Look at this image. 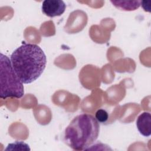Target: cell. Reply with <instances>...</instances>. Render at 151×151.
Here are the masks:
<instances>
[{
	"instance_id": "cell-1",
	"label": "cell",
	"mask_w": 151,
	"mask_h": 151,
	"mask_svg": "<svg viewBox=\"0 0 151 151\" xmlns=\"http://www.w3.org/2000/svg\"><path fill=\"white\" fill-rule=\"evenodd\" d=\"M12 66L24 84H30L43 73L47 58L43 50L37 45L24 43L11 55Z\"/></svg>"
},
{
	"instance_id": "cell-2",
	"label": "cell",
	"mask_w": 151,
	"mask_h": 151,
	"mask_svg": "<svg viewBox=\"0 0 151 151\" xmlns=\"http://www.w3.org/2000/svg\"><path fill=\"white\" fill-rule=\"evenodd\" d=\"M100 126L96 119L90 114L76 116L65 129L64 140L75 150H88L97 140Z\"/></svg>"
},
{
	"instance_id": "cell-3",
	"label": "cell",
	"mask_w": 151,
	"mask_h": 151,
	"mask_svg": "<svg viewBox=\"0 0 151 151\" xmlns=\"http://www.w3.org/2000/svg\"><path fill=\"white\" fill-rule=\"evenodd\" d=\"M24 94L23 83L16 74L11 60L5 55H0V97L21 98Z\"/></svg>"
},
{
	"instance_id": "cell-4",
	"label": "cell",
	"mask_w": 151,
	"mask_h": 151,
	"mask_svg": "<svg viewBox=\"0 0 151 151\" xmlns=\"http://www.w3.org/2000/svg\"><path fill=\"white\" fill-rule=\"evenodd\" d=\"M42 11L49 17L61 15L65 10L66 5L61 0H45L42 4Z\"/></svg>"
},
{
	"instance_id": "cell-5",
	"label": "cell",
	"mask_w": 151,
	"mask_h": 151,
	"mask_svg": "<svg viewBox=\"0 0 151 151\" xmlns=\"http://www.w3.org/2000/svg\"><path fill=\"white\" fill-rule=\"evenodd\" d=\"M136 126L139 133L145 137L151 134V114L145 111L140 114L136 120Z\"/></svg>"
},
{
	"instance_id": "cell-6",
	"label": "cell",
	"mask_w": 151,
	"mask_h": 151,
	"mask_svg": "<svg viewBox=\"0 0 151 151\" xmlns=\"http://www.w3.org/2000/svg\"><path fill=\"white\" fill-rule=\"evenodd\" d=\"M112 4L120 10L130 11L139 8L141 1H111Z\"/></svg>"
},
{
	"instance_id": "cell-7",
	"label": "cell",
	"mask_w": 151,
	"mask_h": 151,
	"mask_svg": "<svg viewBox=\"0 0 151 151\" xmlns=\"http://www.w3.org/2000/svg\"><path fill=\"white\" fill-rule=\"evenodd\" d=\"M95 118L100 123H105L109 118L108 113L104 109H99L95 114Z\"/></svg>"
}]
</instances>
